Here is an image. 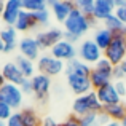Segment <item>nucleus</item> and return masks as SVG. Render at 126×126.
Segmentation results:
<instances>
[{"mask_svg":"<svg viewBox=\"0 0 126 126\" xmlns=\"http://www.w3.org/2000/svg\"><path fill=\"white\" fill-rule=\"evenodd\" d=\"M94 24H96V21H94L93 16H86L80 10L75 8L74 11L69 15V18L64 21V32L72 34V35L80 38V37H83Z\"/></svg>","mask_w":126,"mask_h":126,"instance_id":"nucleus-1","label":"nucleus"},{"mask_svg":"<svg viewBox=\"0 0 126 126\" xmlns=\"http://www.w3.org/2000/svg\"><path fill=\"white\" fill-rule=\"evenodd\" d=\"M72 112L75 117H83L86 113H101L104 112V105L99 102L96 91H91L88 94L77 96V99L72 104Z\"/></svg>","mask_w":126,"mask_h":126,"instance_id":"nucleus-2","label":"nucleus"},{"mask_svg":"<svg viewBox=\"0 0 126 126\" xmlns=\"http://www.w3.org/2000/svg\"><path fill=\"white\" fill-rule=\"evenodd\" d=\"M104 58L113 67L115 65H121V62L126 59V37H125V34L113 35L112 43L104 51Z\"/></svg>","mask_w":126,"mask_h":126,"instance_id":"nucleus-3","label":"nucleus"},{"mask_svg":"<svg viewBox=\"0 0 126 126\" xmlns=\"http://www.w3.org/2000/svg\"><path fill=\"white\" fill-rule=\"evenodd\" d=\"M77 56H78L80 61L85 62V64H88V65L94 64L96 65L102 58H104V51L96 45L93 38H86V40H83L80 45H78Z\"/></svg>","mask_w":126,"mask_h":126,"instance_id":"nucleus-4","label":"nucleus"},{"mask_svg":"<svg viewBox=\"0 0 126 126\" xmlns=\"http://www.w3.org/2000/svg\"><path fill=\"white\" fill-rule=\"evenodd\" d=\"M22 99H24V94H22L19 86L5 83L0 88V102L6 104L13 112H18V109H21Z\"/></svg>","mask_w":126,"mask_h":126,"instance_id":"nucleus-5","label":"nucleus"},{"mask_svg":"<svg viewBox=\"0 0 126 126\" xmlns=\"http://www.w3.org/2000/svg\"><path fill=\"white\" fill-rule=\"evenodd\" d=\"M37 70L38 74H43L46 77H56V75L62 74L65 70V62L59 61V59L53 58L51 54H43L37 59Z\"/></svg>","mask_w":126,"mask_h":126,"instance_id":"nucleus-6","label":"nucleus"},{"mask_svg":"<svg viewBox=\"0 0 126 126\" xmlns=\"http://www.w3.org/2000/svg\"><path fill=\"white\" fill-rule=\"evenodd\" d=\"M49 54H51L53 58H56V59H59V61L67 64V62L77 59V46H75L74 43H70V42L62 38L61 42H58L49 49Z\"/></svg>","mask_w":126,"mask_h":126,"instance_id":"nucleus-7","label":"nucleus"},{"mask_svg":"<svg viewBox=\"0 0 126 126\" xmlns=\"http://www.w3.org/2000/svg\"><path fill=\"white\" fill-rule=\"evenodd\" d=\"M64 38V31H61L59 27H51L48 31L38 32L35 40H37L40 49H51L58 42H61Z\"/></svg>","mask_w":126,"mask_h":126,"instance_id":"nucleus-8","label":"nucleus"},{"mask_svg":"<svg viewBox=\"0 0 126 126\" xmlns=\"http://www.w3.org/2000/svg\"><path fill=\"white\" fill-rule=\"evenodd\" d=\"M31 81H32L34 96L40 102H45L46 99H48V96H49V89H51V78L37 72V74L31 78Z\"/></svg>","mask_w":126,"mask_h":126,"instance_id":"nucleus-9","label":"nucleus"},{"mask_svg":"<svg viewBox=\"0 0 126 126\" xmlns=\"http://www.w3.org/2000/svg\"><path fill=\"white\" fill-rule=\"evenodd\" d=\"M46 3L51 8L54 19L58 22H62V24L69 18V15L75 10V2H70V0H49Z\"/></svg>","mask_w":126,"mask_h":126,"instance_id":"nucleus-10","label":"nucleus"},{"mask_svg":"<svg viewBox=\"0 0 126 126\" xmlns=\"http://www.w3.org/2000/svg\"><path fill=\"white\" fill-rule=\"evenodd\" d=\"M65 80H67L69 88L77 96H83V94L94 91L88 77H80V75H75V74H65Z\"/></svg>","mask_w":126,"mask_h":126,"instance_id":"nucleus-11","label":"nucleus"},{"mask_svg":"<svg viewBox=\"0 0 126 126\" xmlns=\"http://www.w3.org/2000/svg\"><path fill=\"white\" fill-rule=\"evenodd\" d=\"M21 11H22L21 0H6L5 10H3V15L0 16V19H2V22L5 26H13V27H15Z\"/></svg>","mask_w":126,"mask_h":126,"instance_id":"nucleus-12","label":"nucleus"},{"mask_svg":"<svg viewBox=\"0 0 126 126\" xmlns=\"http://www.w3.org/2000/svg\"><path fill=\"white\" fill-rule=\"evenodd\" d=\"M18 49L21 53V56L31 59V61H37L40 58V46H38L35 37H24L21 38L18 43Z\"/></svg>","mask_w":126,"mask_h":126,"instance_id":"nucleus-13","label":"nucleus"},{"mask_svg":"<svg viewBox=\"0 0 126 126\" xmlns=\"http://www.w3.org/2000/svg\"><path fill=\"white\" fill-rule=\"evenodd\" d=\"M96 94H97L99 102H101L104 107H110V105L121 104V97H120V94L117 93L113 83H109V85L102 86L101 89L96 91Z\"/></svg>","mask_w":126,"mask_h":126,"instance_id":"nucleus-14","label":"nucleus"},{"mask_svg":"<svg viewBox=\"0 0 126 126\" xmlns=\"http://www.w3.org/2000/svg\"><path fill=\"white\" fill-rule=\"evenodd\" d=\"M115 0H94V11H93V18L94 21H102L104 22L109 16L115 15Z\"/></svg>","mask_w":126,"mask_h":126,"instance_id":"nucleus-15","label":"nucleus"},{"mask_svg":"<svg viewBox=\"0 0 126 126\" xmlns=\"http://www.w3.org/2000/svg\"><path fill=\"white\" fill-rule=\"evenodd\" d=\"M0 40L3 43V53H11L18 48V31L13 26H5L0 31Z\"/></svg>","mask_w":126,"mask_h":126,"instance_id":"nucleus-16","label":"nucleus"},{"mask_svg":"<svg viewBox=\"0 0 126 126\" xmlns=\"http://www.w3.org/2000/svg\"><path fill=\"white\" fill-rule=\"evenodd\" d=\"M2 75H3L6 83H11V85H16V86H21L22 81L26 80L24 75L21 74V70L18 69V65L15 62H6L2 67Z\"/></svg>","mask_w":126,"mask_h":126,"instance_id":"nucleus-17","label":"nucleus"},{"mask_svg":"<svg viewBox=\"0 0 126 126\" xmlns=\"http://www.w3.org/2000/svg\"><path fill=\"white\" fill-rule=\"evenodd\" d=\"M35 27H37V21H35L34 15L22 10V11L19 13V18H18V21H16V24H15V29L18 32H29Z\"/></svg>","mask_w":126,"mask_h":126,"instance_id":"nucleus-18","label":"nucleus"},{"mask_svg":"<svg viewBox=\"0 0 126 126\" xmlns=\"http://www.w3.org/2000/svg\"><path fill=\"white\" fill-rule=\"evenodd\" d=\"M65 74H75V75H80V77H88L91 75V65L85 64L83 61L80 59H74V61L67 62L65 64Z\"/></svg>","mask_w":126,"mask_h":126,"instance_id":"nucleus-19","label":"nucleus"},{"mask_svg":"<svg viewBox=\"0 0 126 126\" xmlns=\"http://www.w3.org/2000/svg\"><path fill=\"white\" fill-rule=\"evenodd\" d=\"M89 81H91L93 89L97 91V89H101L102 86L112 83V75L104 74V72H101V70H97V69L93 67L91 69V75H89Z\"/></svg>","mask_w":126,"mask_h":126,"instance_id":"nucleus-20","label":"nucleus"},{"mask_svg":"<svg viewBox=\"0 0 126 126\" xmlns=\"http://www.w3.org/2000/svg\"><path fill=\"white\" fill-rule=\"evenodd\" d=\"M15 64L18 65V69L21 70V74L24 75V78H32L35 75V70H37V64H35L34 61H31V59L24 58V56L19 54L18 58H16Z\"/></svg>","mask_w":126,"mask_h":126,"instance_id":"nucleus-21","label":"nucleus"},{"mask_svg":"<svg viewBox=\"0 0 126 126\" xmlns=\"http://www.w3.org/2000/svg\"><path fill=\"white\" fill-rule=\"evenodd\" d=\"M93 40H94V43L102 51H105V49L109 48V45L112 43V40H113V34H112L110 31H107V29H104V27H99L97 31L94 32Z\"/></svg>","mask_w":126,"mask_h":126,"instance_id":"nucleus-22","label":"nucleus"},{"mask_svg":"<svg viewBox=\"0 0 126 126\" xmlns=\"http://www.w3.org/2000/svg\"><path fill=\"white\" fill-rule=\"evenodd\" d=\"M104 113L110 118L112 121H123L126 117V105L121 102V104L117 105H110V107H104Z\"/></svg>","mask_w":126,"mask_h":126,"instance_id":"nucleus-23","label":"nucleus"},{"mask_svg":"<svg viewBox=\"0 0 126 126\" xmlns=\"http://www.w3.org/2000/svg\"><path fill=\"white\" fill-rule=\"evenodd\" d=\"M102 24H104L102 27H104V29H107V31H110L113 35L123 34V32H125V27H126V26H125L123 22H121V21H120V19H118L115 15L109 16V18L105 19V21L102 22Z\"/></svg>","mask_w":126,"mask_h":126,"instance_id":"nucleus-24","label":"nucleus"},{"mask_svg":"<svg viewBox=\"0 0 126 126\" xmlns=\"http://www.w3.org/2000/svg\"><path fill=\"white\" fill-rule=\"evenodd\" d=\"M21 117L24 120L26 126H42V118L34 109H22L21 110Z\"/></svg>","mask_w":126,"mask_h":126,"instance_id":"nucleus-25","label":"nucleus"},{"mask_svg":"<svg viewBox=\"0 0 126 126\" xmlns=\"http://www.w3.org/2000/svg\"><path fill=\"white\" fill-rule=\"evenodd\" d=\"M21 5H22V10L24 11H29V13H37L40 10L46 8L48 3L45 0H21Z\"/></svg>","mask_w":126,"mask_h":126,"instance_id":"nucleus-26","label":"nucleus"},{"mask_svg":"<svg viewBox=\"0 0 126 126\" xmlns=\"http://www.w3.org/2000/svg\"><path fill=\"white\" fill-rule=\"evenodd\" d=\"M75 8L80 10L86 16H93V11H94V0H77V2H75Z\"/></svg>","mask_w":126,"mask_h":126,"instance_id":"nucleus-27","label":"nucleus"},{"mask_svg":"<svg viewBox=\"0 0 126 126\" xmlns=\"http://www.w3.org/2000/svg\"><path fill=\"white\" fill-rule=\"evenodd\" d=\"M32 15H34L35 21H37V26H46L49 22V18H51V11L48 10V6L37 13H32Z\"/></svg>","mask_w":126,"mask_h":126,"instance_id":"nucleus-28","label":"nucleus"},{"mask_svg":"<svg viewBox=\"0 0 126 126\" xmlns=\"http://www.w3.org/2000/svg\"><path fill=\"white\" fill-rule=\"evenodd\" d=\"M80 126H101L99 113H86L80 117Z\"/></svg>","mask_w":126,"mask_h":126,"instance_id":"nucleus-29","label":"nucleus"},{"mask_svg":"<svg viewBox=\"0 0 126 126\" xmlns=\"http://www.w3.org/2000/svg\"><path fill=\"white\" fill-rule=\"evenodd\" d=\"M115 16L126 26V0H115Z\"/></svg>","mask_w":126,"mask_h":126,"instance_id":"nucleus-30","label":"nucleus"},{"mask_svg":"<svg viewBox=\"0 0 126 126\" xmlns=\"http://www.w3.org/2000/svg\"><path fill=\"white\" fill-rule=\"evenodd\" d=\"M94 69H97V70L104 72V74H109V75H112V72H113V65H112L105 58H102L101 61H99L97 64L94 65Z\"/></svg>","mask_w":126,"mask_h":126,"instance_id":"nucleus-31","label":"nucleus"},{"mask_svg":"<svg viewBox=\"0 0 126 126\" xmlns=\"http://www.w3.org/2000/svg\"><path fill=\"white\" fill-rule=\"evenodd\" d=\"M6 126H26L24 120L21 117V112H13V115L6 121Z\"/></svg>","mask_w":126,"mask_h":126,"instance_id":"nucleus-32","label":"nucleus"},{"mask_svg":"<svg viewBox=\"0 0 126 126\" xmlns=\"http://www.w3.org/2000/svg\"><path fill=\"white\" fill-rule=\"evenodd\" d=\"M13 115V110L6 104L0 102V121H8V118Z\"/></svg>","mask_w":126,"mask_h":126,"instance_id":"nucleus-33","label":"nucleus"},{"mask_svg":"<svg viewBox=\"0 0 126 126\" xmlns=\"http://www.w3.org/2000/svg\"><path fill=\"white\" fill-rule=\"evenodd\" d=\"M19 88H21V91H22V94H24V96L26 94H27V96L34 94V91H32V81H31V78H26Z\"/></svg>","mask_w":126,"mask_h":126,"instance_id":"nucleus-34","label":"nucleus"},{"mask_svg":"<svg viewBox=\"0 0 126 126\" xmlns=\"http://www.w3.org/2000/svg\"><path fill=\"white\" fill-rule=\"evenodd\" d=\"M112 80H115V81H123L125 80L123 70H121L120 65H115V67H113V72H112Z\"/></svg>","mask_w":126,"mask_h":126,"instance_id":"nucleus-35","label":"nucleus"},{"mask_svg":"<svg viewBox=\"0 0 126 126\" xmlns=\"http://www.w3.org/2000/svg\"><path fill=\"white\" fill-rule=\"evenodd\" d=\"M61 126H80V118L75 117V115H70Z\"/></svg>","mask_w":126,"mask_h":126,"instance_id":"nucleus-36","label":"nucleus"},{"mask_svg":"<svg viewBox=\"0 0 126 126\" xmlns=\"http://www.w3.org/2000/svg\"><path fill=\"white\" fill-rule=\"evenodd\" d=\"M115 89H117V93L120 94V97H123L126 96V83L125 81H115Z\"/></svg>","mask_w":126,"mask_h":126,"instance_id":"nucleus-37","label":"nucleus"},{"mask_svg":"<svg viewBox=\"0 0 126 126\" xmlns=\"http://www.w3.org/2000/svg\"><path fill=\"white\" fill-rule=\"evenodd\" d=\"M42 126H61V125H59L56 120H53L51 117H46V118H43Z\"/></svg>","mask_w":126,"mask_h":126,"instance_id":"nucleus-38","label":"nucleus"},{"mask_svg":"<svg viewBox=\"0 0 126 126\" xmlns=\"http://www.w3.org/2000/svg\"><path fill=\"white\" fill-rule=\"evenodd\" d=\"M64 40H67V42H70V43H77L78 42V37H75V35H72V34H67V32H64Z\"/></svg>","mask_w":126,"mask_h":126,"instance_id":"nucleus-39","label":"nucleus"},{"mask_svg":"<svg viewBox=\"0 0 126 126\" xmlns=\"http://www.w3.org/2000/svg\"><path fill=\"white\" fill-rule=\"evenodd\" d=\"M105 126H121V123H120V121H112V120H110Z\"/></svg>","mask_w":126,"mask_h":126,"instance_id":"nucleus-40","label":"nucleus"},{"mask_svg":"<svg viewBox=\"0 0 126 126\" xmlns=\"http://www.w3.org/2000/svg\"><path fill=\"white\" fill-rule=\"evenodd\" d=\"M120 67H121V70H123V75H125V78H126V59H125L123 62H121Z\"/></svg>","mask_w":126,"mask_h":126,"instance_id":"nucleus-41","label":"nucleus"},{"mask_svg":"<svg viewBox=\"0 0 126 126\" xmlns=\"http://www.w3.org/2000/svg\"><path fill=\"white\" fill-rule=\"evenodd\" d=\"M3 10H5V2H3V0H0V16L3 15Z\"/></svg>","mask_w":126,"mask_h":126,"instance_id":"nucleus-42","label":"nucleus"},{"mask_svg":"<svg viewBox=\"0 0 126 126\" xmlns=\"http://www.w3.org/2000/svg\"><path fill=\"white\" fill-rule=\"evenodd\" d=\"M5 83H6V81H5V78H3V75H2V70H0V88H2Z\"/></svg>","mask_w":126,"mask_h":126,"instance_id":"nucleus-43","label":"nucleus"},{"mask_svg":"<svg viewBox=\"0 0 126 126\" xmlns=\"http://www.w3.org/2000/svg\"><path fill=\"white\" fill-rule=\"evenodd\" d=\"M0 53H3V43H2V40H0Z\"/></svg>","mask_w":126,"mask_h":126,"instance_id":"nucleus-44","label":"nucleus"},{"mask_svg":"<svg viewBox=\"0 0 126 126\" xmlns=\"http://www.w3.org/2000/svg\"><path fill=\"white\" fill-rule=\"evenodd\" d=\"M121 126H126V117H125V120L121 121Z\"/></svg>","mask_w":126,"mask_h":126,"instance_id":"nucleus-45","label":"nucleus"},{"mask_svg":"<svg viewBox=\"0 0 126 126\" xmlns=\"http://www.w3.org/2000/svg\"><path fill=\"white\" fill-rule=\"evenodd\" d=\"M0 126H6V121H0Z\"/></svg>","mask_w":126,"mask_h":126,"instance_id":"nucleus-46","label":"nucleus"},{"mask_svg":"<svg viewBox=\"0 0 126 126\" xmlns=\"http://www.w3.org/2000/svg\"><path fill=\"white\" fill-rule=\"evenodd\" d=\"M0 31H2V19H0Z\"/></svg>","mask_w":126,"mask_h":126,"instance_id":"nucleus-47","label":"nucleus"}]
</instances>
